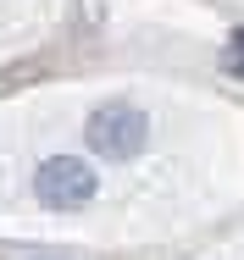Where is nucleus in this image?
Listing matches in <instances>:
<instances>
[{"mask_svg": "<svg viewBox=\"0 0 244 260\" xmlns=\"http://www.w3.org/2000/svg\"><path fill=\"white\" fill-rule=\"evenodd\" d=\"M84 133H89V150H95L100 160H133L145 150V139H150V122H145L139 105L117 100V105H100Z\"/></svg>", "mask_w": 244, "mask_h": 260, "instance_id": "nucleus-1", "label": "nucleus"}, {"mask_svg": "<svg viewBox=\"0 0 244 260\" xmlns=\"http://www.w3.org/2000/svg\"><path fill=\"white\" fill-rule=\"evenodd\" d=\"M34 188H39V200L56 210H78V205H89L95 200V172H89V160H78V155H50L39 172H34Z\"/></svg>", "mask_w": 244, "mask_h": 260, "instance_id": "nucleus-2", "label": "nucleus"}, {"mask_svg": "<svg viewBox=\"0 0 244 260\" xmlns=\"http://www.w3.org/2000/svg\"><path fill=\"white\" fill-rule=\"evenodd\" d=\"M233 72L244 78V39H239V50H233Z\"/></svg>", "mask_w": 244, "mask_h": 260, "instance_id": "nucleus-3", "label": "nucleus"}]
</instances>
